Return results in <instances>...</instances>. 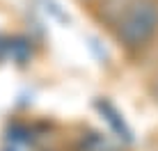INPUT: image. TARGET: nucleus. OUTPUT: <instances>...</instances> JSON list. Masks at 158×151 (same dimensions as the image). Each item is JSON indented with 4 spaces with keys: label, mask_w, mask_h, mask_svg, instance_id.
Instances as JSON below:
<instances>
[{
    "label": "nucleus",
    "mask_w": 158,
    "mask_h": 151,
    "mask_svg": "<svg viewBox=\"0 0 158 151\" xmlns=\"http://www.w3.org/2000/svg\"><path fill=\"white\" fill-rule=\"evenodd\" d=\"M112 32L124 51H144L158 35V0H131L115 21Z\"/></svg>",
    "instance_id": "1"
},
{
    "label": "nucleus",
    "mask_w": 158,
    "mask_h": 151,
    "mask_svg": "<svg viewBox=\"0 0 158 151\" xmlns=\"http://www.w3.org/2000/svg\"><path fill=\"white\" fill-rule=\"evenodd\" d=\"M94 105H96V110L101 112L103 119L110 124V128L117 133V137H119V140H124L126 144H133V131L128 128V124L124 121V117L119 115L117 108L112 105L110 101H106V99H96V101H94Z\"/></svg>",
    "instance_id": "2"
},
{
    "label": "nucleus",
    "mask_w": 158,
    "mask_h": 151,
    "mask_svg": "<svg viewBox=\"0 0 158 151\" xmlns=\"http://www.w3.org/2000/svg\"><path fill=\"white\" fill-rule=\"evenodd\" d=\"M73 147H76V151H119L106 135H101L96 131H83L76 137Z\"/></svg>",
    "instance_id": "3"
},
{
    "label": "nucleus",
    "mask_w": 158,
    "mask_h": 151,
    "mask_svg": "<svg viewBox=\"0 0 158 151\" xmlns=\"http://www.w3.org/2000/svg\"><path fill=\"white\" fill-rule=\"evenodd\" d=\"M151 94H154V101L158 103V73H156V78H154V85H151Z\"/></svg>",
    "instance_id": "4"
}]
</instances>
